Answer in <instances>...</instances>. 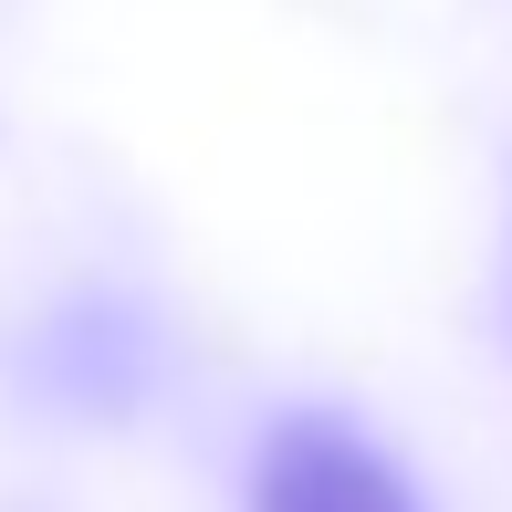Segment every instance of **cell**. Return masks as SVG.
<instances>
[{
    "instance_id": "6da1fadb",
    "label": "cell",
    "mask_w": 512,
    "mask_h": 512,
    "mask_svg": "<svg viewBox=\"0 0 512 512\" xmlns=\"http://www.w3.org/2000/svg\"><path fill=\"white\" fill-rule=\"evenodd\" d=\"M251 512H418L408 481L335 418H283L251 460Z\"/></svg>"
}]
</instances>
